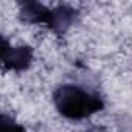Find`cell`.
<instances>
[{"label":"cell","instance_id":"cell-1","mask_svg":"<svg viewBox=\"0 0 132 132\" xmlns=\"http://www.w3.org/2000/svg\"><path fill=\"white\" fill-rule=\"evenodd\" d=\"M59 110L70 118H82L101 107L100 100L78 87H62L56 96Z\"/></svg>","mask_w":132,"mask_h":132}]
</instances>
